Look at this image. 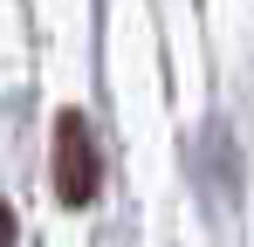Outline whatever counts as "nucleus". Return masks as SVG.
<instances>
[{
    "mask_svg": "<svg viewBox=\"0 0 254 247\" xmlns=\"http://www.w3.org/2000/svg\"><path fill=\"white\" fill-rule=\"evenodd\" d=\"M96 185H103L96 137H89L83 110H62V117H55V199H62V206H89Z\"/></svg>",
    "mask_w": 254,
    "mask_h": 247,
    "instance_id": "f257e3e1",
    "label": "nucleus"
},
{
    "mask_svg": "<svg viewBox=\"0 0 254 247\" xmlns=\"http://www.w3.org/2000/svg\"><path fill=\"white\" fill-rule=\"evenodd\" d=\"M0 247H14V213H7V199H0Z\"/></svg>",
    "mask_w": 254,
    "mask_h": 247,
    "instance_id": "f03ea898",
    "label": "nucleus"
}]
</instances>
